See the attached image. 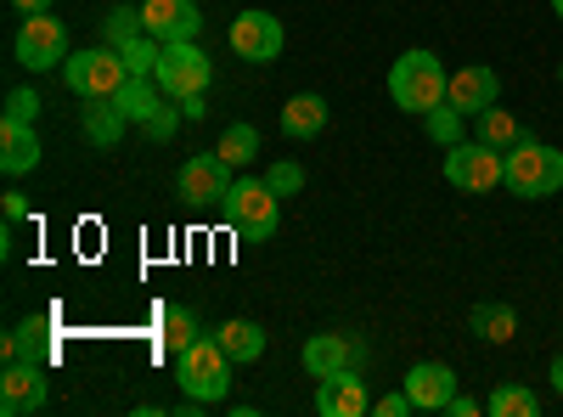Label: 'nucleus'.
Returning a JSON list of instances; mask_svg holds the SVG:
<instances>
[{"label": "nucleus", "instance_id": "nucleus-1", "mask_svg": "<svg viewBox=\"0 0 563 417\" xmlns=\"http://www.w3.org/2000/svg\"><path fill=\"white\" fill-rule=\"evenodd\" d=\"M445 85H451L445 63H440L434 52H422V45L400 52L395 68H389V97H395V108H400V113H417V119L434 113V108L445 102Z\"/></svg>", "mask_w": 563, "mask_h": 417}, {"label": "nucleus", "instance_id": "nucleus-2", "mask_svg": "<svg viewBox=\"0 0 563 417\" xmlns=\"http://www.w3.org/2000/svg\"><path fill=\"white\" fill-rule=\"evenodd\" d=\"M231 361L225 350H220V339H209V333H198L186 350H175V384L186 389V400H198V406H220L225 395H231Z\"/></svg>", "mask_w": 563, "mask_h": 417}, {"label": "nucleus", "instance_id": "nucleus-3", "mask_svg": "<svg viewBox=\"0 0 563 417\" xmlns=\"http://www.w3.org/2000/svg\"><path fill=\"white\" fill-rule=\"evenodd\" d=\"M501 158H507L501 187H507L512 198H552V193H563V153H558V147L530 142V135H525V142L507 147Z\"/></svg>", "mask_w": 563, "mask_h": 417}, {"label": "nucleus", "instance_id": "nucleus-4", "mask_svg": "<svg viewBox=\"0 0 563 417\" xmlns=\"http://www.w3.org/2000/svg\"><path fill=\"white\" fill-rule=\"evenodd\" d=\"M124 79H130V68H124L119 45H85V52H68V63H63V85L74 90V97H85V102L119 97Z\"/></svg>", "mask_w": 563, "mask_h": 417}, {"label": "nucleus", "instance_id": "nucleus-5", "mask_svg": "<svg viewBox=\"0 0 563 417\" xmlns=\"http://www.w3.org/2000/svg\"><path fill=\"white\" fill-rule=\"evenodd\" d=\"M225 220H231V231L238 238H249V243H271L276 238V220H282V198L265 187V180H238V187L225 193Z\"/></svg>", "mask_w": 563, "mask_h": 417}, {"label": "nucleus", "instance_id": "nucleus-6", "mask_svg": "<svg viewBox=\"0 0 563 417\" xmlns=\"http://www.w3.org/2000/svg\"><path fill=\"white\" fill-rule=\"evenodd\" d=\"M12 57H18V68H29V74L63 68V63H68V29H63L52 12L23 18V23H18V40H12Z\"/></svg>", "mask_w": 563, "mask_h": 417}, {"label": "nucleus", "instance_id": "nucleus-7", "mask_svg": "<svg viewBox=\"0 0 563 417\" xmlns=\"http://www.w3.org/2000/svg\"><path fill=\"white\" fill-rule=\"evenodd\" d=\"M440 169H445V180L456 193H490V187H501L507 158L496 147H485V142H456V147H445Z\"/></svg>", "mask_w": 563, "mask_h": 417}, {"label": "nucleus", "instance_id": "nucleus-8", "mask_svg": "<svg viewBox=\"0 0 563 417\" xmlns=\"http://www.w3.org/2000/svg\"><path fill=\"white\" fill-rule=\"evenodd\" d=\"M158 85H164V97H198V90H209V79H214V63L198 52V40H175V45H164V57H158V74H153Z\"/></svg>", "mask_w": 563, "mask_h": 417}, {"label": "nucleus", "instance_id": "nucleus-9", "mask_svg": "<svg viewBox=\"0 0 563 417\" xmlns=\"http://www.w3.org/2000/svg\"><path fill=\"white\" fill-rule=\"evenodd\" d=\"M231 187H238V180H231V164L220 158V147H214V153H198V158H186L180 175H175V198H180V204H192V209L225 204Z\"/></svg>", "mask_w": 563, "mask_h": 417}, {"label": "nucleus", "instance_id": "nucleus-10", "mask_svg": "<svg viewBox=\"0 0 563 417\" xmlns=\"http://www.w3.org/2000/svg\"><path fill=\"white\" fill-rule=\"evenodd\" d=\"M282 45H288V34H282V18L249 7L231 18V52H238L243 63H276L282 57Z\"/></svg>", "mask_w": 563, "mask_h": 417}, {"label": "nucleus", "instance_id": "nucleus-11", "mask_svg": "<svg viewBox=\"0 0 563 417\" xmlns=\"http://www.w3.org/2000/svg\"><path fill=\"white\" fill-rule=\"evenodd\" d=\"M445 102H451L462 119H479L485 108H496V102H501V74H496V68H485V63L456 68V74H451V85H445Z\"/></svg>", "mask_w": 563, "mask_h": 417}, {"label": "nucleus", "instance_id": "nucleus-12", "mask_svg": "<svg viewBox=\"0 0 563 417\" xmlns=\"http://www.w3.org/2000/svg\"><path fill=\"white\" fill-rule=\"evenodd\" d=\"M45 361H7L0 373V411L7 417H23V411H40L45 406Z\"/></svg>", "mask_w": 563, "mask_h": 417}, {"label": "nucleus", "instance_id": "nucleus-13", "mask_svg": "<svg viewBox=\"0 0 563 417\" xmlns=\"http://www.w3.org/2000/svg\"><path fill=\"white\" fill-rule=\"evenodd\" d=\"M141 23H147L153 40L175 45V40H198L203 12H198V0H147V7H141Z\"/></svg>", "mask_w": 563, "mask_h": 417}, {"label": "nucleus", "instance_id": "nucleus-14", "mask_svg": "<svg viewBox=\"0 0 563 417\" xmlns=\"http://www.w3.org/2000/svg\"><path fill=\"white\" fill-rule=\"evenodd\" d=\"M406 395H411V406L417 411H445L451 406V395H456V373L445 361H417L411 373H406V384H400Z\"/></svg>", "mask_w": 563, "mask_h": 417}, {"label": "nucleus", "instance_id": "nucleus-15", "mask_svg": "<svg viewBox=\"0 0 563 417\" xmlns=\"http://www.w3.org/2000/svg\"><path fill=\"white\" fill-rule=\"evenodd\" d=\"M355 361H361V344L344 339V333H316V339H305V373H310V378L350 373Z\"/></svg>", "mask_w": 563, "mask_h": 417}, {"label": "nucleus", "instance_id": "nucleus-16", "mask_svg": "<svg viewBox=\"0 0 563 417\" xmlns=\"http://www.w3.org/2000/svg\"><path fill=\"white\" fill-rule=\"evenodd\" d=\"M316 411H321V417H361V411H372L366 384L355 378V366H350V373L321 378V389H316Z\"/></svg>", "mask_w": 563, "mask_h": 417}, {"label": "nucleus", "instance_id": "nucleus-17", "mask_svg": "<svg viewBox=\"0 0 563 417\" xmlns=\"http://www.w3.org/2000/svg\"><path fill=\"white\" fill-rule=\"evenodd\" d=\"M34 164H40V135H34V124L0 119V169H7V175H29Z\"/></svg>", "mask_w": 563, "mask_h": 417}, {"label": "nucleus", "instance_id": "nucleus-18", "mask_svg": "<svg viewBox=\"0 0 563 417\" xmlns=\"http://www.w3.org/2000/svg\"><path fill=\"white\" fill-rule=\"evenodd\" d=\"M214 339H220V350H225L231 361H238V366L260 361V355H265V344H271V333L260 328V321H249V316H231V321H220Z\"/></svg>", "mask_w": 563, "mask_h": 417}, {"label": "nucleus", "instance_id": "nucleus-19", "mask_svg": "<svg viewBox=\"0 0 563 417\" xmlns=\"http://www.w3.org/2000/svg\"><path fill=\"white\" fill-rule=\"evenodd\" d=\"M113 108L130 119V124H147L158 108H164V85L153 79V74H130L124 85H119V97H113Z\"/></svg>", "mask_w": 563, "mask_h": 417}, {"label": "nucleus", "instance_id": "nucleus-20", "mask_svg": "<svg viewBox=\"0 0 563 417\" xmlns=\"http://www.w3.org/2000/svg\"><path fill=\"white\" fill-rule=\"evenodd\" d=\"M467 328H474L485 344H512L519 339V310L501 305V299H479L474 310H467Z\"/></svg>", "mask_w": 563, "mask_h": 417}, {"label": "nucleus", "instance_id": "nucleus-21", "mask_svg": "<svg viewBox=\"0 0 563 417\" xmlns=\"http://www.w3.org/2000/svg\"><path fill=\"white\" fill-rule=\"evenodd\" d=\"M79 124H85V142L90 147H119V135H124V113L113 108V97H97L90 108H79Z\"/></svg>", "mask_w": 563, "mask_h": 417}, {"label": "nucleus", "instance_id": "nucleus-22", "mask_svg": "<svg viewBox=\"0 0 563 417\" xmlns=\"http://www.w3.org/2000/svg\"><path fill=\"white\" fill-rule=\"evenodd\" d=\"M327 130V102L316 97V90H305V97H294L288 108H282V135H294V142H310V135Z\"/></svg>", "mask_w": 563, "mask_h": 417}, {"label": "nucleus", "instance_id": "nucleus-23", "mask_svg": "<svg viewBox=\"0 0 563 417\" xmlns=\"http://www.w3.org/2000/svg\"><path fill=\"white\" fill-rule=\"evenodd\" d=\"M0 355H7V361H52V333H45V316H29L18 333L0 339Z\"/></svg>", "mask_w": 563, "mask_h": 417}, {"label": "nucleus", "instance_id": "nucleus-24", "mask_svg": "<svg viewBox=\"0 0 563 417\" xmlns=\"http://www.w3.org/2000/svg\"><path fill=\"white\" fill-rule=\"evenodd\" d=\"M474 142H485V147L507 153V147H519V142H525V124L512 119L507 108H485V113L474 119Z\"/></svg>", "mask_w": 563, "mask_h": 417}, {"label": "nucleus", "instance_id": "nucleus-25", "mask_svg": "<svg viewBox=\"0 0 563 417\" xmlns=\"http://www.w3.org/2000/svg\"><path fill=\"white\" fill-rule=\"evenodd\" d=\"M485 411H490V417H536V411H541V395L525 389V384H501V389H490Z\"/></svg>", "mask_w": 563, "mask_h": 417}, {"label": "nucleus", "instance_id": "nucleus-26", "mask_svg": "<svg viewBox=\"0 0 563 417\" xmlns=\"http://www.w3.org/2000/svg\"><path fill=\"white\" fill-rule=\"evenodd\" d=\"M220 158H225L231 169L254 164V158H260V130H254V124H225V135H220Z\"/></svg>", "mask_w": 563, "mask_h": 417}, {"label": "nucleus", "instance_id": "nucleus-27", "mask_svg": "<svg viewBox=\"0 0 563 417\" xmlns=\"http://www.w3.org/2000/svg\"><path fill=\"white\" fill-rule=\"evenodd\" d=\"M467 124H474V119H462L451 102H440L434 113H422V130H429V142H434V147H456Z\"/></svg>", "mask_w": 563, "mask_h": 417}, {"label": "nucleus", "instance_id": "nucleus-28", "mask_svg": "<svg viewBox=\"0 0 563 417\" xmlns=\"http://www.w3.org/2000/svg\"><path fill=\"white\" fill-rule=\"evenodd\" d=\"M141 34H147V23H141V7H113V12L102 18V45H119V52H124V45L141 40Z\"/></svg>", "mask_w": 563, "mask_h": 417}, {"label": "nucleus", "instance_id": "nucleus-29", "mask_svg": "<svg viewBox=\"0 0 563 417\" xmlns=\"http://www.w3.org/2000/svg\"><path fill=\"white\" fill-rule=\"evenodd\" d=\"M158 321H164V344H169V350H186V344L198 339V316L186 310V305H164Z\"/></svg>", "mask_w": 563, "mask_h": 417}, {"label": "nucleus", "instance_id": "nucleus-30", "mask_svg": "<svg viewBox=\"0 0 563 417\" xmlns=\"http://www.w3.org/2000/svg\"><path fill=\"white\" fill-rule=\"evenodd\" d=\"M158 57H164V40H153V34H141V40L124 45V68L130 74H158Z\"/></svg>", "mask_w": 563, "mask_h": 417}, {"label": "nucleus", "instance_id": "nucleus-31", "mask_svg": "<svg viewBox=\"0 0 563 417\" xmlns=\"http://www.w3.org/2000/svg\"><path fill=\"white\" fill-rule=\"evenodd\" d=\"M265 187H271L276 198H294V193H305V169H299L294 158H276V164L265 169Z\"/></svg>", "mask_w": 563, "mask_h": 417}, {"label": "nucleus", "instance_id": "nucleus-32", "mask_svg": "<svg viewBox=\"0 0 563 417\" xmlns=\"http://www.w3.org/2000/svg\"><path fill=\"white\" fill-rule=\"evenodd\" d=\"M186 124V113H180V102L175 97H164V108L147 119V124H141V135H147V142H169V135Z\"/></svg>", "mask_w": 563, "mask_h": 417}, {"label": "nucleus", "instance_id": "nucleus-33", "mask_svg": "<svg viewBox=\"0 0 563 417\" xmlns=\"http://www.w3.org/2000/svg\"><path fill=\"white\" fill-rule=\"evenodd\" d=\"M40 90H29V85H18V90H7V113H0V119H18V124H34L40 119Z\"/></svg>", "mask_w": 563, "mask_h": 417}, {"label": "nucleus", "instance_id": "nucleus-34", "mask_svg": "<svg viewBox=\"0 0 563 417\" xmlns=\"http://www.w3.org/2000/svg\"><path fill=\"white\" fill-rule=\"evenodd\" d=\"M372 411H384V417H406V411H417V406H411V395H406V389H389L384 400H372Z\"/></svg>", "mask_w": 563, "mask_h": 417}, {"label": "nucleus", "instance_id": "nucleus-35", "mask_svg": "<svg viewBox=\"0 0 563 417\" xmlns=\"http://www.w3.org/2000/svg\"><path fill=\"white\" fill-rule=\"evenodd\" d=\"M445 411H451V417H474V411H485V400H474V395H451Z\"/></svg>", "mask_w": 563, "mask_h": 417}, {"label": "nucleus", "instance_id": "nucleus-36", "mask_svg": "<svg viewBox=\"0 0 563 417\" xmlns=\"http://www.w3.org/2000/svg\"><path fill=\"white\" fill-rule=\"evenodd\" d=\"M0 209H7V220L18 226L23 215H29V204H23V193H7V204H0Z\"/></svg>", "mask_w": 563, "mask_h": 417}, {"label": "nucleus", "instance_id": "nucleus-37", "mask_svg": "<svg viewBox=\"0 0 563 417\" xmlns=\"http://www.w3.org/2000/svg\"><path fill=\"white\" fill-rule=\"evenodd\" d=\"M180 113H186V119H203V113H209V102H203V90H198V97H180Z\"/></svg>", "mask_w": 563, "mask_h": 417}, {"label": "nucleus", "instance_id": "nucleus-38", "mask_svg": "<svg viewBox=\"0 0 563 417\" xmlns=\"http://www.w3.org/2000/svg\"><path fill=\"white\" fill-rule=\"evenodd\" d=\"M12 7H18L23 18H34V12H52V0H12Z\"/></svg>", "mask_w": 563, "mask_h": 417}, {"label": "nucleus", "instance_id": "nucleus-39", "mask_svg": "<svg viewBox=\"0 0 563 417\" xmlns=\"http://www.w3.org/2000/svg\"><path fill=\"white\" fill-rule=\"evenodd\" d=\"M547 378H552V389H558V395H563V355H558V361H552V373H547Z\"/></svg>", "mask_w": 563, "mask_h": 417}, {"label": "nucleus", "instance_id": "nucleus-40", "mask_svg": "<svg viewBox=\"0 0 563 417\" xmlns=\"http://www.w3.org/2000/svg\"><path fill=\"white\" fill-rule=\"evenodd\" d=\"M552 12H558V18H563V0H552Z\"/></svg>", "mask_w": 563, "mask_h": 417}, {"label": "nucleus", "instance_id": "nucleus-41", "mask_svg": "<svg viewBox=\"0 0 563 417\" xmlns=\"http://www.w3.org/2000/svg\"><path fill=\"white\" fill-rule=\"evenodd\" d=\"M558 85H563V63H558Z\"/></svg>", "mask_w": 563, "mask_h": 417}]
</instances>
